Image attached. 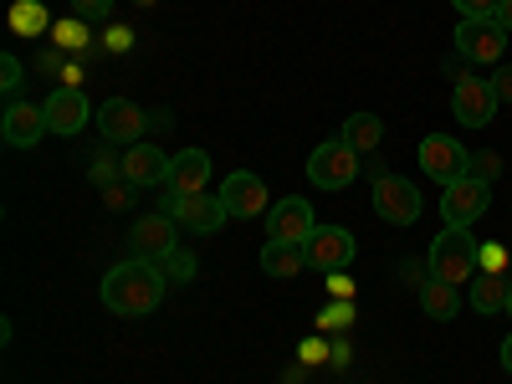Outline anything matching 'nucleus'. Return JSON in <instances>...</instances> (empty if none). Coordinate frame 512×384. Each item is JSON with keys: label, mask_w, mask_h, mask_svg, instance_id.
<instances>
[{"label": "nucleus", "mask_w": 512, "mask_h": 384, "mask_svg": "<svg viewBox=\"0 0 512 384\" xmlns=\"http://www.w3.org/2000/svg\"><path fill=\"white\" fill-rule=\"evenodd\" d=\"M98 292L113 318H149L169 292V272H164V262H149V256H128V262H118L103 277Z\"/></svg>", "instance_id": "obj_1"}, {"label": "nucleus", "mask_w": 512, "mask_h": 384, "mask_svg": "<svg viewBox=\"0 0 512 384\" xmlns=\"http://www.w3.org/2000/svg\"><path fill=\"white\" fill-rule=\"evenodd\" d=\"M425 262H431V277H441V282H472L477 277V267H482V246H477V236H466V226H446L436 241H431V251H425Z\"/></svg>", "instance_id": "obj_2"}, {"label": "nucleus", "mask_w": 512, "mask_h": 384, "mask_svg": "<svg viewBox=\"0 0 512 384\" xmlns=\"http://www.w3.org/2000/svg\"><path fill=\"white\" fill-rule=\"evenodd\" d=\"M497 93H492V77H477V72H461L451 67V113L461 128H487L497 118Z\"/></svg>", "instance_id": "obj_3"}, {"label": "nucleus", "mask_w": 512, "mask_h": 384, "mask_svg": "<svg viewBox=\"0 0 512 384\" xmlns=\"http://www.w3.org/2000/svg\"><path fill=\"white\" fill-rule=\"evenodd\" d=\"M164 190V185H159ZM159 210H164V216H175L180 226H190L195 236H216L231 216H226V205H221V195H175V190H164L159 195Z\"/></svg>", "instance_id": "obj_4"}, {"label": "nucleus", "mask_w": 512, "mask_h": 384, "mask_svg": "<svg viewBox=\"0 0 512 384\" xmlns=\"http://www.w3.org/2000/svg\"><path fill=\"white\" fill-rule=\"evenodd\" d=\"M308 180L318 190H349L359 180V154L344 144V139H328L308 154Z\"/></svg>", "instance_id": "obj_5"}, {"label": "nucleus", "mask_w": 512, "mask_h": 384, "mask_svg": "<svg viewBox=\"0 0 512 384\" xmlns=\"http://www.w3.org/2000/svg\"><path fill=\"white\" fill-rule=\"evenodd\" d=\"M374 216L379 221H390V226H415L420 221V210H425V200H420V190L410 185V180H400V175H384V180H374Z\"/></svg>", "instance_id": "obj_6"}, {"label": "nucleus", "mask_w": 512, "mask_h": 384, "mask_svg": "<svg viewBox=\"0 0 512 384\" xmlns=\"http://www.w3.org/2000/svg\"><path fill=\"white\" fill-rule=\"evenodd\" d=\"M128 251L134 256H149V262H164L169 251H180V221L154 210V216H139L128 226Z\"/></svg>", "instance_id": "obj_7"}, {"label": "nucleus", "mask_w": 512, "mask_h": 384, "mask_svg": "<svg viewBox=\"0 0 512 384\" xmlns=\"http://www.w3.org/2000/svg\"><path fill=\"white\" fill-rule=\"evenodd\" d=\"M420 169L431 175L436 185H451L472 169V149H461L451 134H425L420 139Z\"/></svg>", "instance_id": "obj_8"}, {"label": "nucleus", "mask_w": 512, "mask_h": 384, "mask_svg": "<svg viewBox=\"0 0 512 384\" xmlns=\"http://www.w3.org/2000/svg\"><path fill=\"white\" fill-rule=\"evenodd\" d=\"M318 231L313 221V205L303 195H282L272 210H267V241H292V246H308Z\"/></svg>", "instance_id": "obj_9"}, {"label": "nucleus", "mask_w": 512, "mask_h": 384, "mask_svg": "<svg viewBox=\"0 0 512 384\" xmlns=\"http://www.w3.org/2000/svg\"><path fill=\"white\" fill-rule=\"evenodd\" d=\"M502 52H507V31L487 16V21H461L456 26V57L461 62H477V67H492V62H502Z\"/></svg>", "instance_id": "obj_10"}, {"label": "nucleus", "mask_w": 512, "mask_h": 384, "mask_svg": "<svg viewBox=\"0 0 512 384\" xmlns=\"http://www.w3.org/2000/svg\"><path fill=\"white\" fill-rule=\"evenodd\" d=\"M487 205H492V195H487V185L472 180V175L441 185V221H446V226H472L477 216H487Z\"/></svg>", "instance_id": "obj_11"}, {"label": "nucleus", "mask_w": 512, "mask_h": 384, "mask_svg": "<svg viewBox=\"0 0 512 384\" xmlns=\"http://www.w3.org/2000/svg\"><path fill=\"white\" fill-rule=\"evenodd\" d=\"M98 134L108 139V144H139L144 139V128H149V113H139V103H128V98H108V103H98Z\"/></svg>", "instance_id": "obj_12"}, {"label": "nucleus", "mask_w": 512, "mask_h": 384, "mask_svg": "<svg viewBox=\"0 0 512 384\" xmlns=\"http://www.w3.org/2000/svg\"><path fill=\"white\" fill-rule=\"evenodd\" d=\"M41 134H52L47 128V103H6V113H0V139H6L11 149H36Z\"/></svg>", "instance_id": "obj_13"}, {"label": "nucleus", "mask_w": 512, "mask_h": 384, "mask_svg": "<svg viewBox=\"0 0 512 384\" xmlns=\"http://www.w3.org/2000/svg\"><path fill=\"white\" fill-rule=\"evenodd\" d=\"M98 118V108L88 103V93L82 88H57L52 98H47V128L57 139H72V134H82Z\"/></svg>", "instance_id": "obj_14"}, {"label": "nucleus", "mask_w": 512, "mask_h": 384, "mask_svg": "<svg viewBox=\"0 0 512 384\" xmlns=\"http://www.w3.org/2000/svg\"><path fill=\"white\" fill-rule=\"evenodd\" d=\"M221 205H226L231 221L262 216V210H267V185H262V175H251V169H236V175H226V180H221Z\"/></svg>", "instance_id": "obj_15"}, {"label": "nucleus", "mask_w": 512, "mask_h": 384, "mask_svg": "<svg viewBox=\"0 0 512 384\" xmlns=\"http://www.w3.org/2000/svg\"><path fill=\"white\" fill-rule=\"evenodd\" d=\"M354 251L359 246H354V236L344 226H318L313 241H308V267H318V272H349Z\"/></svg>", "instance_id": "obj_16"}, {"label": "nucleus", "mask_w": 512, "mask_h": 384, "mask_svg": "<svg viewBox=\"0 0 512 384\" xmlns=\"http://www.w3.org/2000/svg\"><path fill=\"white\" fill-rule=\"evenodd\" d=\"M123 180L134 190H154L169 180V154L159 144H128L123 149Z\"/></svg>", "instance_id": "obj_17"}, {"label": "nucleus", "mask_w": 512, "mask_h": 384, "mask_svg": "<svg viewBox=\"0 0 512 384\" xmlns=\"http://www.w3.org/2000/svg\"><path fill=\"white\" fill-rule=\"evenodd\" d=\"M205 185H210V154H205V149L169 154V180H164V190H175V195H200Z\"/></svg>", "instance_id": "obj_18"}, {"label": "nucleus", "mask_w": 512, "mask_h": 384, "mask_svg": "<svg viewBox=\"0 0 512 384\" xmlns=\"http://www.w3.org/2000/svg\"><path fill=\"white\" fill-rule=\"evenodd\" d=\"M338 139H344L354 154H374L384 144V118L379 113H349L344 128H338Z\"/></svg>", "instance_id": "obj_19"}, {"label": "nucleus", "mask_w": 512, "mask_h": 384, "mask_svg": "<svg viewBox=\"0 0 512 384\" xmlns=\"http://www.w3.org/2000/svg\"><path fill=\"white\" fill-rule=\"evenodd\" d=\"M507 292H512V277L507 272H482L472 277V308L487 318V313H507Z\"/></svg>", "instance_id": "obj_20"}, {"label": "nucleus", "mask_w": 512, "mask_h": 384, "mask_svg": "<svg viewBox=\"0 0 512 384\" xmlns=\"http://www.w3.org/2000/svg\"><path fill=\"white\" fill-rule=\"evenodd\" d=\"M420 308H425V318L451 323V318L461 313V292H456V282H441V277H431V282L420 287Z\"/></svg>", "instance_id": "obj_21"}, {"label": "nucleus", "mask_w": 512, "mask_h": 384, "mask_svg": "<svg viewBox=\"0 0 512 384\" xmlns=\"http://www.w3.org/2000/svg\"><path fill=\"white\" fill-rule=\"evenodd\" d=\"M308 267V246H292V241H267L262 246V272L267 277H297Z\"/></svg>", "instance_id": "obj_22"}, {"label": "nucleus", "mask_w": 512, "mask_h": 384, "mask_svg": "<svg viewBox=\"0 0 512 384\" xmlns=\"http://www.w3.org/2000/svg\"><path fill=\"white\" fill-rule=\"evenodd\" d=\"M11 31L16 36H52V16H47V6H41V0H16V6H11Z\"/></svg>", "instance_id": "obj_23"}, {"label": "nucleus", "mask_w": 512, "mask_h": 384, "mask_svg": "<svg viewBox=\"0 0 512 384\" xmlns=\"http://www.w3.org/2000/svg\"><path fill=\"white\" fill-rule=\"evenodd\" d=\"M52 47H57V52H67V57L88 52V47H93L88 21H82V16H62V21H52Z\"/></svg>", "instance_id": "obj_24"}, {"label": "nucleus", "mask_w": 512, "mask_h": 384, "mask_svg": "<svg viewBox=\"0 0 512 384\" xmlns=\"http://www.w3.org/2000/svg\"><path fill=\"white\" fill-rule=\"evenodd\" d=\"M359 318V303H349V297H333V303L318 313V333H349Z\"/></svg>", "instance_id": "obj_25"}, {"label": "nucleus", "mask_w": 512, "mask_h": 384, "mask_svg": "<svg viewBox=\"0 0 512 384\" xmlns=\"http://www.w3.org/2000/svg\"><path fill=\"white\" fill-rule=\"evenodd\" d=\"M88 180H93L98 190H108V185H118V180H123V154H113V144L93 154V164H88Z\"/></svg>", "instance_id": "obj_26"}, {"label": "nucleus", "mask_w": 512, "mask_h": 384, "mask_svg": "<svg viewBox=\"0 0 512 384\" xmlns=\"http://www.w3.org/2000/svg\"><path fill=\"white\" fill-rule=\"evenodd\" d=\"M164 272H169V287H185V282H195V272H200V262H195V251H169L164 256Z\"/></svg>", "instance_id": "obj_27"}, {"label": "nucleus", "mask_w": 512, "mask_h": 384, "mask_svg": "<svg viewBox=\"0 0 512 384\" xmlns=\"http://www.w3.org/2000/svg\"><path fill=\"white\" fill-rule=\"evenodd\" d=\"M328 338L318 333V338H303V344H297V364H303V369H313V364H328Z\"/></svg>", "instance_id": "obj_28"}, {"label": "nucleus", "mask_w": 512, "mask_h": 384, "mask_svg": "<svg viewBox=\"0 0 512 384\" xmlns=\"http://www.w3.org/2000/svg\"><path fill=\"white\" fill-rule=\"evenodd\" d=\"M466 175H472V180H482V185H492L497 175H502V154H472V169H466Z\"/></svg>", "instance_id": "obj_29"}, {"label": "nucleus", "mask_w": 512, "mask_h": 384, "mask_svg": "<svg viewBox=\"0 0 512 384\" xmlns=\"http://www.w3.org/2000/svg\"><path fill=\"white\" fill-rule=\"evenodd\" d=\"M395 272H400V282L415 287V292L431 282V262H415V256H400V267H395Z\"/></svg>", "instance_id": "obj_30"}, {"label": "nucleus", "mask_w": 512, "mask_h": 384, "mask_svg": "<svg viewBox=\"0 0 512 384\" xmlns=\"http://www.w3.org/2000/svg\"><path fill=\"white\" fill-rule=\"evenodd\" d=\"M507 267H512V246L487 241V246H482V272H507Z\"/></svg>", "instance_id": "obj_31"}, {"label": "nucleus", "mask_w": 512, "mask_h": 384, "mask_svg": "<svg viewBox=\"0 0 512 384\" xmlns=\"http://www.w3.org/2000/svg\"><path fill=\"white\" fill-rule=\"evenodd\" d=\"M21 82H26V67H21V57H0V88H6V93H16L21 88Z\"/></svg>", "instance_id": "obj_32"}, {"label": "nucleus", "mask_w": 512, "mask_h": 384, "mask_svg": "<svg viewBox=\"0 0 512 384\" xmlns=\"http://www.w3.org/2000/svg\"><path fill=\"white\" fill-rule=\"evenodd\" d=\"M451 6L461 11V21H487L497 11V0H451Z\"/></svg>", "instance_id": "obj_33"}, {"label": "nucleus", "mask_w": 512, "mask_h": 384, "mask_svg": "<svg viewBox=\"0 0 512 384\" xmlns=\"http://www.w3.org/2000/svg\"><path fill=\"white\" fill-rule=\"evenodd\" d=\"M108 11H113V0H72V16L82 21H108Z\"/></svg>", "instance_id": "obj_34"}, {"label": "nucleus", "mask_w": 512, "mask_h": 384, "mask_svg": "<svg viewBox=\"0 0 512 384\" xmlns=\"http://www.w3.org/2000/svg\"><path fill=\"white\" fill-rule=\"evenodd\" d=\"M103 52H134V31H128V26H108L103 31Z\"/></svg>", "instance_id": "obj_35"}, {"label": "nucleus", "mask_w": 512, "mask_h": 384, "mask_svg": "<svg viewBox=\"0 0 512 384\" xmlns=\"http://www.w3.org/2000/svg\"><path fill=\"white\" fill-rule=\"evenodd\" d=\"M62 67H67V52H57V47L36 57V77H62Z\"/></svg>", "instance_id": "obj_36"}, {"label": "nucleus", "mask_w": 512, "mask_h": 384, "mask_svg": "<svg viewBox=\"0 0 512 384\" xmlns=\"http://www.w3.org/2000/svg\"><path fill=\"white\" fill-rule=\"evenodd\" d=\"M128 200H134V185H128V180H118V185L103 190V205L108 210H128Z\"/></svg>", "instance_id": "obj_37"}, {"label": "nucleus", "mask_w": 512, "mask_h": 384, "mask_svg": "<svg viewBox=\"0 0 512 384\" xmlns=\"http://www.w3.org/2000/svg\"><path fill=\"white\" fill-rule=\"evenodd\" d=\"M328 349H333V354H328V364H333V369H349V364H354V344H349L344 333H338V338H333Z\"/></svg>", "instance_id": "obj_38"}, {"label": "nucleus", "mask_w": 512, "mask_h": 384, "mask_svg": "<svg viewBox=\"0 0 512 384\" xmlns=\"http://www.w3.org/2000/svg\"><path fill=\"white\" fill-rule=\"evenodd\" d=\"M328 292H333V297H349V303H354V292H359V287H354L349 272H328Z\"/></svg>", "instance_id": "obj_39"}, {"label": "nucleus", "mask_w": 512, "mask_h": 384, "mask_svg": "<svg viewBox=\"0 0 512 384\" xmlns=\"http://www.w3.org/2000/svg\"><path fill=\"white\" fill-rule=\"evenodd\" d=\"M492 93H497V103H512V67L492 72Z\"/></svg>", "instance_id": "obj_40"}, {"label": "nucleus", "mask_w": 512, "mask_h": 384, "mask_svg": "<svg viewBox=\"0 0 512 384\" xmlns=\"http://www.w3.org/2000/svg\"><path fill=\"white\" fill-rule=\"evenodd\" d=\"M82 77H88V72H82V62L67 57V67H62V88H82Z\"/></svg>", "instance_id": "obj_41"}, {"label": "nucleus", "mask_w": 512, "mask_h": 384, "mask_svg": "<svg viewBox=\"0 0 512 384\" xmlns=\"http://www.w3.org/2000/svg\"><path fill=\"white\" fill-rule=\"evenodd\" d=\"M492 21H497L502 31H512V0H497V11H492Z\"/></svg>", "instance_id": "obj_42"}, {"label": "nucleus", "mask_w": 512, "mask_h": 384, "mask_svg": "<svg viewBox=\"0 0 512 384\" xmlns=\"http://www.w3.org/2000/svg\"><path fill=\"white\" fill-rule=\"evenodd\" d=\"M502 369H507V374H512V333H507V338H502Z\"/></svg>", "instance_id": "obj_43"}, {"label": "nucleus", "mask_w": 512, "mask_h": 384, "mask_svg": "<svg viewBox=\"0 0 512 384\" xmlns=\"http://www.w3.org/2000/svg\"><path fill=\"white\" fill-rule=\"evenodd\" d=\"M134 6H154V0H134Z\"/></svg>", "instance_id": "obj_44"}, {"label": "nucleus", "mask_w": 512, "mask_h": 384, "mask_svg": "<svg viewBox=\"0 0 512 384\" xmlns=\"http://www.w3.org/2000/svg\"><path fill=\"white\" fill-rule=\"evenodd\" d=\"M507 313H512V292H507Z\"/></svg>", "instance_id": "obj_45"}, {"label": "nucleus", "mask_w": 512, "mask_h": 384, "mask_svg": "<svg viewBox=\"0 0 512 384\" xmlns=\"http://www.w3.org/2000/svg\"><path fill=\"white\" fill-rule=\"evenodd\" d=\"M507 277H512V267H507Z\"/></svg>", "instance_id": "obj_46"}]
</instances>
